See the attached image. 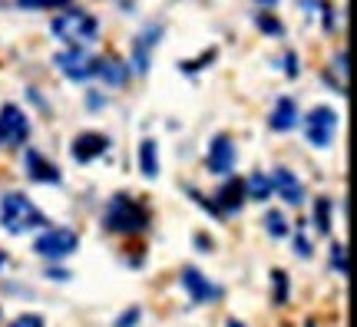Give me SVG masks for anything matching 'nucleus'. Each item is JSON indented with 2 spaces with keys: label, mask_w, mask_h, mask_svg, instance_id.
Here are the masks:
<instances>
[{
  "label": "nucleus",
  "mask_w": 357,
  "mask_h": 327,
  "mask_svg": "<svg viewBox=\"0 0 357 327\" xmlns=\"http://www.w3.org/2000/svg\"><path fill=\"white\" fill-rule=\"evenodd\" d=\"M258 26L268 30V37H281V24L275 17H268V13H258Z\"/></svg>",
  "instance_id": "b1692460"
},
{
  "label": "nucleus",
  "mask_w": 357,
  "mask_h": 327,
  "mask_svg": "<svg viewBox=\"0 0 357 327\" xmlns=\"http://www.w3.org/2000/svg\"><path fill=\"white\" fill-rule=\"evenodd\" d=\"M53 33L60 40H66L70 47H86V43H93V40L100 37V24H96V17H89L86 10L70 7L66 13H60V17L53 20Z\"/></svg>",
  "instance_id": "7ed1b4c3"
},
{
  "label": "nucleus",
  "mask_w": 357,
  "mask_h": 327,
  "mask_svg": "<svg viewBox=\"0 0 357 327\" xmlns=\"http://www.w3.org/2000/svg\"><path fill=\"white\" fill-rule=\"evenodd\" d=\"M258 3H261V7H271V3H275V0H258Z\"/></svg>",
  "instance_id": "c85d7f7f"
},
{
  "label": "nucleus",
  "mask_w": 357,
  "mask_h": 327,
  "mask_svg": "<svg viewBox=\"0 0 357 327\" xmlns=\"http://www.w3.org/2000/svg\"><path fill=\"white\" fill-rule=\"evenodd\" d=\"M159 37H162V30H159V26H149V30H142V37H136V43H132V66H136L139 73L149 70V53H153V47L159 43Z\"/></svg>",
  "instance_id": "2eb2a0df"
},
{
  "label": "nucleus",
  "mask_w": 357,
  "mask_h": 327,
  "mask_svg": "<svg viewBox=\"0 0 357 327\" xmlns=\"http://www.w3.org/2000/svg\"><path fill=\"white\" fill-rule=\"evenodd\" d=\"M79 248V238L77 231H70V228H47L37 241H33V252L43 254V258H66V254H73Z\"/></svg>",
  "instance_id": "39448f33"
},
{
  "label": "nucleus",
  "mask_w": 357,
  "mask_h": 327,
  "mask_svg": "<svg viewBox=\"0 0 357 327\" xmlns=\"http://www.w3.org/2000/svg\"><path fill=\"white\" fill-rule=\"evenodd\" d=\"M268 123H271V129H275V132H291V129L298 126V102H294L291 96H281Z\"/></svg>",
  "instance_id": "dca6fc26"
},
{
  "label": "nucleus",
  "mask_w": 357,
  "mask_h": 327,
  "mask_svg": "<svg viewBox=\"0 0 357 327\" xmlns=\"http://www.w3.org/2000/svg\"><path fill=\"white\" fill-rule=\"evenodd\" d=\"M20 10H56V7H73V0H17Z\"/></svg>",
  "instance_id": "412c9836"
},
{
  "label": "nucleus",
  "mask_w": 357,
  "mask_h": 327,
  "mask_svg": "<svg viewBox=\"0 0 357 327\" xmlns=\"http://www.w3.org/2000/svg\"><path fill=\"white\" fill-rule=\"evenodd\" d=\"M331 268L341 277L347 275V245H341V241H337V245H331Z\"/></svg>",
  "instance_id": "4be33fe9"
},
{
  "label": "nucleus",
  "mask_w": 357,
  "mask_h": 327,
  "mask_svg": "<svg viewBox=\"0 0 357 327\" xmlns=\"http://www.w3.org/2000/svg\"><path fill=\"white\" fill-rule=\"evenodd\" d=\"M30 139V119L20 106L7 102L0 109V146H24Z\"/></svg>",
  "instance_id": "423d86ee"
},
{
  "label": "nucleus",
  "mask_w": 357,
  "mask_h": 327,
  "mask_svg": "<svg viewBox=\"0 0 357 327\" xmlns=\"http://www.w3.org/2000/svg\"><path fill=\"white\" fill-rule=\"evenodd\" d=\"M294 252H298V254H311V248H307V238H305V235H298V238H294Z\"/></svg>",
  "instance_id": "bb28decb"
},
{
  "label": "nucleus",
  "mask_w": 357,
  "mask_h": 327,
  "mask_svg": "<svg viewBox=\"0 0 357 327\" xmlns=\"http://www.w3.org/2000/svg\"><path fill=\"white\" fill-rule=\"evenodd\" d=\"M139 162H142V176H146V178L159 176V149H155V139H142Z\"/></svg>",
  "instance_id": "f3484780"
},
{
  "label": "nucleus",
  "mask_w": 357,
  "mask_h": 327,
  "mask_svg": "<svg viewBox=\"0 0 357 327\" xmlns=\"http://www.w3.org/2000/svg\"><path fill=\"white\" fill-rule=\"evenodd\" d=\"M106 149H109V139L102 136V132H83V136L73 139L70 155H73L79 165H86V162H93V159H100Z\"/></svg>",
  "instance_id": "9b49d317"
},
{
  "label": "nucleus",
  "mask_w": 357,
  "mask_h": 327,
  "mask_svg": "<svg viewBox=\"0 0 357 327\" xmlns=\"http://www.w3.org/2000/svg\"><path fill=\"white\" fill-rule=\"evenodd\" d=\"M10 327H43V317L40 314H24V317H17Z\"/></svg>",
  "instance_id": "393cba45"
},
{
  "label": "nucleus",
  "mask_w": 357,
  "mask_h": 327,
  "mask_svg": "<svg viewBox=\"0 0 357 327\" xmlns=\"http://www.w3.org/2000/svg\"><path fill=\"white\" fill-rule=\"evenodd\" d=\"M314 228H318L321 235H328V231H331V201L328 199L314 201Z\"/></svg>",
  "instance_id": "aec40b11"
},
{
  "label": "nucleus",
  "mask_w": 357,
  "mask_h": 327,
  "mask_svg": "<svg viewBox=\"0 0 357 327\" xmlns=\"http://www.w3.org/2000/svg\"><path fill=\"white\" fill-rule=\"evenodd\" d=\"M271 192H278L288 205H301V201H305V185H301V178L294 176L291 169H284V165L275 169V176H271Z\"/></svg>",
  "instance_id": "f8f14e48"
},
{
  "label": "nucleus",
  "mask_w": 357,
  "mask_h": 327,
  "mask_svg": "<svg viewBox=\"0 0 357 327\" xmlns=\"http://www.w3.org/2000/svg\"><path fill=\"white\" fill-rule=\"evenodd\" d=\"M245 182L242 178H229L222 189H218V195H215V208H218V215H229V212H238L245 205Z\"/></svg>",
  "instance_id": "4468645a"
},
{
  "label": "nucleus",
  "mask_w": 357,
  "mask_h": 327,
  "mask_svg": "<svg viewBox=\"0 0 357 327\" xmlns=\"http://www.w3.org/2000/svg\"><path fill=\"white\" fill-rule=\"evenodd\" d=\"M136 321H139V307H132V311H126V314L119 317V324H116V327H132Z\"/></svg>",
  "instance_id": "a878e982"
},
{
  "label": "nucleus",
  "mask_w": 357,
  "mask_h": 327,
  "mask_svg": "<svg viewBox=\"0 0 357 327\" xmlns=\"http://www.w3.org/2000/svg\"><path fill=\"white\" fill-rule=\"evenodd\" d=\"M0 225L7 228L10 235H24V231H33V228L47 225V215L40 212L24 192H7L0 199Z\"/></svg>",
  "instance_id": "f257e3e1"
},
{
  "label": "nucleus",
  "mask_w": 357,
  "mask_h": 327,
  "mask_svg": "<svg viewBox=\"0 0 357 327\" xmlns=\"http://www.w3.org/2000/svg\"><path fill=\"white\" fill-rule=\"evenodd\" d=\"M265 228L271 238H288V231H291V222L284 218L281 212H268L265 215Z\"/></svg>",
  "instance_id": "6ab92c4d"
},
{
  "label": "nucleus",
  "mask_w": 357,
  "mask_h": 327,
  "mask_svg": "<svg viewBox=\"0 0 357 327\" xmlns=\"http://www.w3.org/2000/svg\"><path fill=\"white\" fill-rule=\"evenodd\" d=\"M24 169H26V176L33 178V182H43V185H60V169L50 162V159H43L40 152H26V159H24Z\"/></svg>",
  "instance_id": "ddd939ff"
},
{
  "label": "nucleus",
  "mask_w": 357,
  "mask_h": 327,
  "mask_svg": "<svg viewBox=\"0 0 357 327\" xmlns=\"http://www.w3.org/2000/svg\"><path fill=\"white\" fill-rule=\"evenodd\" d=\"M3 264H7V252L0 248V271H3Z\"/></svg>",
  "instance_id": "cd10ccee"
},
{
  "label": "nucleus",
  "mask_w": 357,
  "mask_h": 327,
  "mask_svg": "<svg viewBox=\"0 0 357 327\" xmlns=\"http://www.w3.org/2000/svg\"><path fill=\"white\" fill-rule=\"evenodd\" d=\"M235 142L229 136H215L212 139V146H208V155H205V165H208V172H215V176H225L235 169Z\"/></svg>",
  "instance_id": "6e6552de"
},
{
  "label": "nucleus",
  "mask_w": 357,
  "mask_h": 327,
  "mask_svg": "<svg viewBox=\"0 0 357 327\" xmlns=\"http://www.w3.org/2000/svg\"><path fill=\"white\" fill-rule=\"evenodd\" d=\"M56 66H60V73H63L66 79H77V83H83V79L93 76V56H89L83 47H70V50L56 53Z\"/></svg>",
  "instance_id": "0eeeda50"
},
{
  "label": "nucleus",
  "mask_w": 357,
  "mask_h": 327,
  "mask_svg": "<svg viewBox=\"0 0 357 327\" xmlns=\"http://www.w3.org/2000/svg\"><path fill=\"white\" fill-rule=\"evenodd\" d=\"M93 76H100L106 86H126L129 76H132V66L119 56H102V60H93Z\"/></svg>",
  "instance_id": "9d476101"
},
{
  "label": "nucleus",
  "mask_w": 357,
  "mask_h": 327,
  "mask_svg": "<svg viewBox=\"0 0 357 327\" xmlns=\"http://www.w3.org/2000/svg\"><path fill=\"white\" fill-rule=\"evenodd\" d=\"M275 301L278 304H284L288 301V277H284V271H275Z\"/></svg>",
  "instance_id": "5701e85b"
},
{
  "label": "nucleus",
  "mask_w": 357,
  "mask_h": 327,
  "mask_svg": "<svg viewBox=\"0 0 357 327\" xmlns=\"http://www.w3.org/2000/svg\"><path fill=\"white\" fill-rule=\"evenodd\" d=\"M334 132H337V113H334L331 106H314L305 119V136L311 146H318V149H328L331 146Z\"/></svg>",
  "instance_id": "20e7f679"
},
{
  "label": "nucleus",
  "mask_w": 357,
  "mask_h": 327,
  "mask_svg": "<svg viewBox=\"0 0 357 327\" xmlns=\"http://www.w3.org/2000/svg\"><path fill=\"white\" fill-rule=\"evenodd\" d=\"M182 288L189 291V298L195 304H208V301H218L222 291L208 281V277L199 271V268H182Z\"/></svg>",
  "instance_id": "1a4fd4ad"
},
{
  "label": "nucleus",
  "mask_w": 357,
  "mask_h": 327,
  "mask_svg": "<svg viewBox=\"0 0 357 327\" xmlns=\"http://www.w3.org/2000/svg\"><path fill=\"white\" fill-rule=\"evenodd\" d=\"M102 225L109 228V231H119V235H132V231H142V228L149 225V212L136 199L116 195L106 205V212H102Z\"/></svg>",
  "instance_id": "f03ea898"
},
{
  "label": "nucleus",
  "mask_w": 357,
  "mask_h": 327,
  "mask_svg": "<svg viewBox=\"0 0 357 327\" xmlns=\"http://www.w3.org/2000/svg\"><path fill=\"white\" fill-rule=\"evenodd\" d=\"M229 327H242V324H235V321H231V324H229Z\"/></svg>",
  "instance_id": "c756f323"
},
{
  "label": "nucleus",
  "mask_w": 357,
  "mask_h": 327,
  "mask_svg": "<svg viewBox=\"0 0 357 327\" xmlns=\"http://www.w3.org/2000/svg\"><path fill=\"white\" fill-rule=\"evenodd\" d=\"M245 195H248V199L265 201L268 195H271V176H261V172H252V176L245 178Z\"/></svg>",
  "instance_id": "a211bd4d"
}]
</instances>
